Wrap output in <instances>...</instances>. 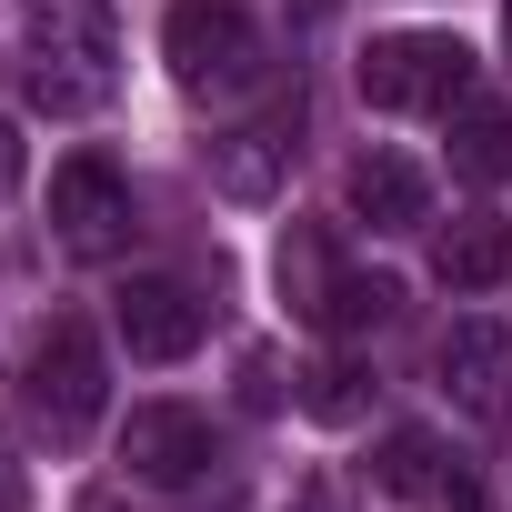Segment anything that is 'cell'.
Listing matches in <instances>:
<instances>
[{
	"instance_id": "6da1fadb",
	"label": "cell",
	"mask_w": 512,
	"mask_h": 512,
	"mask_svg": "<svg viewBox=\"0 0 512 512\" xmlns=\"http://www.w3.org/2000/svg\"><path fill=\"white\" fill-rule=\"evenodd\" d=\"M21 11H31V101L61 111V121L101 111L111 101V61H121L111 11L101 0H21Z\"/></svg>"
},
{
	"instance_id": "7a4b0ae2",
	"label": "cell",
	"mask_w": 512,
	"mask_h": 512,
	"mask_svg": "<svg viewBox=\"0 0 512 512\" xmlns=\"http://www.w3.org/2000/svg\"><path fill=\"white\" fill-rule=\"evenodd\" d=\"M101 402H111V362H101L91 322H81V312L41 322V332H31V352H21V412L71 452V442H91Z\"/></svg>"
},
{
	"instance_id": "3957f363",
	"label": "cell",
	"mask_w": 512,
	"mask_h": 512,
	"mask_svg": "<svg viewBox=\"0 0 512 512\" xmlns=\"http://www.w3.org/2000/svg\"><path fill=\"white\" fill-rule=\"evenodd\" d=\"M161 61L181 91H251L262 81V31H251L241 0H171V21H161Z\"/></svg>"
},
{
	"instance_id": "277c9868",
	"label": "cell",
	"mask_w": 512,
	"mask_h": 512,
	"mask_svg": "<svg viewBox=\"0 0 512 512\" xmlns=\"http://www.w3.org/2000/svg\"><path fill=\"white\" fill-rule=\"evenodd\" d=\"M362 101L372 111H462L472 101V51L452 31H392L362 51Z\"/></svg>"
},
{
	"instance_id": "5b68a950",
	"label": "cell",
	"mask_w": 512,
	"mask_h": 512,
	"mask_svg": "<svg viewBox=\"0 0 512 512\" xmlns=\"http://www.w3.org/2000/svg\"><path fill=\"white\" fill-rule=\"evenodd\" d=\"M51 231H61V251H81V262L121 251V231H131V181H121L101 151H71V161L51 171Z\"/></svg>"
},
{
	"instance_id": "8992f818",
	"label": "cell",
	"mask_w": 512,
	"mask_h": 512,
	"mask_svg": "<svg viewBox=\"0 0 512 512\" xmlns=\"http://www.w3.org/2000/svg\"><path fill=\"white\" fill-rule=\"evenodd\" d=\"M442 392H452L462 422H482V432L512 422V332H502L492 312H462V322L442 332Z\"/></svg>"
},
{
	"instance_id": "52a82bcc",
	"label": "cell",
	"mask_w": 512,
	"mask_h": 512,
	"mask_svg": "<svg viewBox=\"0 0 512 512\" xmlns=\"http://www.w3.org/2000/svg\"><path fill=\"white\" fill-rule=\"evenodd\" d=\"M292 161H302V101H272L262 121H241V131L211 141V191L221 201H272L292 181Z\"/></svg>"
},
{
	"instance_id": "ba28073f",
	"label": "cell",
	"mask_w": 512,
	"mask_h": 512,
	"mask_svg": "<svg viewBox=\"0 0 512 512\" xmlns=\"http://www.w3.org/2000/svg\"><path fill=\"white\" fill-rule=\"evenodd\" d=\"M121 462H131V482L181 492V482L211 472V422H201L191 402H141V412L121 422Z\"/></svg>"
},
{
	"instance_id": "9c48e42d",
	"label": "cell",
	"mask_w": 512,
	"mask_h": 512,
	"mask_svg": "<svg viewBox=\"0 0 512 512\" xmlns=\"http://www.w3.org/2000/svg\"><path fill=\"white\" fill-rule=\"evenodd\" d=\"M201 302L181 292V282H121L111 292V332L131 342V362H181V352H201Z\"/></svg>"
},
{
	"instance_id": "30bf717a",
	"label": "cell",
	"mask_w": 512,
	"mask_h": 512,
	"mask_svg": "<svg viewBox=\"0 0 512 512\" xmlns=\"http://www.w3.org/2000/svg\"><path fill=\"white\" fill-rule=\"evenodd\" d=\"M342 191H352V211H362L372 231H422V221H432V171L402 161V151H362Z\"/></svg>"
},
{
	"instance_id": "8fae6325",
	"label": "cell",
	"mask_w": 512,
	"mask_h": 512,
	"mask_svg": "<svg viewBox=\"0 0 512 512\" xmlns=\"http://www.w3.org/2000/svg\"><path fill=\"white\" fill-rule=\"evenodd\" d=\"M372 482H382V492H402V502H432V512H472V482L442 462V442H432V432H392V442H382V462H372Z\"/></svg>"
},
{
	"instance_id": "7c38bea8",
	"label": "cell",
	"mask_w": 512,
	"mask_h": 512,
	"mask_svg": "<svg viewBox=\"0 0 512 512\" xmlns=\"http://www.w3.org/2000/svg\"><path fill=\"white\" fill-rule=\"evenodd\" d=\"M432 272H442V292H492V282L512 272V221H502V211H462V221L432 241Z\"/></svg>"
},
{
	"instance_id": "4fadbf2b",
	"label": "cell",
	"mask_w": 512,
	"mask_h": 512,
	"mask_svg": "<svg viewBox=\"0 0 512 512\" xmlns=\"http://www.w3.org/2000/svg\"><path fill=\"white\" fill-rule=\"evenodd\" d=\"M452 171H462V181H502V171H512V111L462 101V111H452Z\"/></svg>"
},
{
	"instance_id": "5bb4252c",
	"label": "cell",
	"mask_w": 512,
	"mask_h": 512,
	"mask_svg": "<svg viewBox=\"0 0 512 512\" xmlns=\"http://www.w3.org/2000/svg\"><path fill=\"white\" fill-rule=\"evenodd\" d=\"M332 282H342V262H332V231H322V221H302V231L282 241V292H292V312L312 322V312L332 302Z\"/></svg>"
},
{
	"instance_id": "9a60e30c",
	"label": "cell",
	"mask_w": 512,
	"mask_h": 512,
	"mask_svg": "<svg viewBox=\"0 0 512 512\" xmlns=\"http://www.w3.org/2000/svg\"><path fill=\"white\" fill-rule=\"evenodd\" d=\"M392 302H402V292H392V282H382V272H342V282H332V302H322V312H312V322H322V332H342V342H352V332H372V322H392Z\"/></svg>"
},
{
	"instance_id": "2e32d148",
	"label": "cell",
	"mask_w": 512,
	"mask_h": 512,
	"mask_svg": "<svg viewBox=\"0 0 512 512\" xmlns=\"http://www.w3.org/2000/svg\"><path fill=\"white\" fill-rule=\"evenodd\" d=\"M362 402H372V372L362 362H312L302 372V412L312 422H362Z\"/></svg>"
},
{
	"instance_id": "e0dca14e",
	"label": "cell",
	"mask_w": 512,
	"mask_h": 512,
	"mask_svg": "<svg viewBox=\"0 0 512 512\" xmlns=\"http://www.w3.org/2000/svg\"><path fill=\"white\" fill-rule=\"evenodd\" d=\"M21 171H31V141H21V121H0V191H21Z\"/></svg>"
},
{
	"instance_id": "ac0fdd59",
	"label": "cell",
	"mask_w": 512,
	"mask_h": 512,
	"mask_svg": "<svg viewBox=\"0 0 512 512\" xmlns=\"http://www.w3.org/2000/svg\"><path fill=\"white\" fill-rule=\"evenodd\" d=\"M0 502H11V442H0Z\"/></svg>"
},
{
	"instance_id": "d6986e66",
	"label": "cell",
	"mask_w": 512,
	"mask_h": 512,
	"mask_svg": "<svg viewBox=\"0 0 512 512\" xmlns=\"http://www.w3.org/2000/svg\"><path fill=\"white\" fill-rule=\"evenodd\" d=\"M502 51H512V0H502Z\"/></svg>"
}]
</instances>
